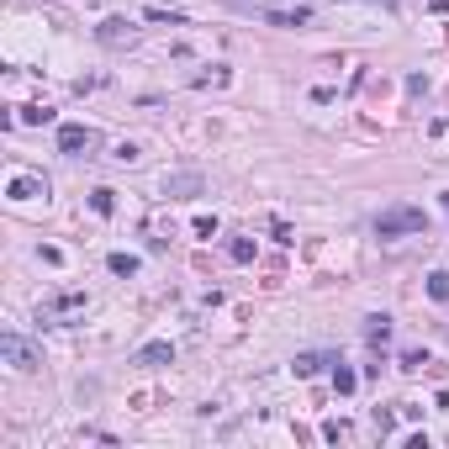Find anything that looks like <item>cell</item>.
<instances>
[{
    "mask_svg": "<svg viewBox=\"0 0 449 449\" xmlns=\"http://www.w3.org/2000/svg\"><path fill=\"white\" fill-rule=\"evenodd\" d=\"M80 307H85V291H59V296L43 301V318L53 322V318H69V312H80Z\"/></svg>",
    "mask_w": 449,
    "mask_h": 449,
    "instance_id": "cell-7",
    "label": "cell"
},
{
    "mask_svg": "<svg viewBox=\"0 0 449 449\" xmlns=\"http://www.w3.org/2000/svg\"><path fill=\"white\" fill-rule=\"evenodd\" d=\"M365 338H370V343H386V338H391V318H370Z\"/></svg>",
    "mask_w": 449,
    "mask_h": 449,
    "instance_id": "cell-19",
    "label": "cell"
},
{
    "mask_svg": "<svg viewBox=\"0 0 449 449\" xmlns=\"http://www.w3.org/2000/svg\"><path fill=\"white\" fill-rule=\"evenodd\" d=\"M0 359L11 370H37L43 365V349L32 338H22V333H0Z\"/></svg>",
    "mask_w": 449,
    "mask_h": 449,
    "instance_id": "cell-2",
    "label": "cell"
},
{
    "mask_svg": "<svg viewBox=\"0 0 449 449\" xmlns=\"http://www.w3.org/2000/svg\"><path fill=\"white\" fill-rule=\"evenodd\" d=\"M143 16H148V22H169V27H185V16L164 11V6H148V11H143Z\"/></svg>",
    "mask_w": 449,
    "mask_h": 449,
    "instance_id": "cell-20",
    "label": "cell"
},
{
    "mask_svg": "<svg viewBox=\"0 0 449 449\" xmlns=\"http://www.w3.org/2000/svg\"><path fill=\"white\" fill-rule=\"evenodd\" d=\"M227 259H233V264H248V259H254V238H233V243H227Z\"/></svg>",
    "mask_w": 449,
    "mask_h": 449,
    "instance_id": "cell-14",
    "label": "cell"
},
{
    "mask_svg": "<svg viewBox=\"0 0 449 449\" xmlns=\"http://www.w3.org/2000/svg\"><path fill=\"white\" fill-rule=\"evenodd\" d=\"M444 212H449V190H444Z\"/></svg>",
    "mask_w": 449,
    "mask_h": 449,
    "instance_id": "cell-23",
    "label": "cell"
},
{
    "mask_svg": "<svg viewBox=\"0 0 449 449\" xmlns=\"http://www.w3.org/2000/svg\"><path fill=\"white\" fill-rule=\"evenodd\" d=\"M132 365H148V370H159V365H175V343H143L138 355H132Z\"/></svg>",
    "mask_w": 449,
    "mask_h": 449,
    "instance_id": "cell-8",
    "label": "cell"
},
{
    "mask_svg": "<svg viewBox=\"0 0 449 449\" xmlns=\"http://www.w3.org/2000/svg\"><path fill=\"white\" fill-rule=\"evenodd\" d=\"M95 37H101L106 48H132V43H138V27H127L122 16H111V22L95 27Z\"/></svg>",
    "mask_w": 449,
    "mask_h": 449,
    "instance_id": "cell-5",
    "label": "cell"
},
{
    "mask_svg": "<svg viewBox=\"0 0 449 449\" xmlns=\"http://www.w3.org/2000/svg\"><path fill=\"white\" fill-rule=\"evenodd\" d=\"M322 365H328V359H322V355H296V365H291V370H296V376H301V380H307V376H318Z\"/></svg>",
    "mask_w": 449,
    "mask_h": 449,
    "instance_id": "cell-15",
    "label": "cell"
},
{
    "mask_svg": "<svg viewBox=\"0 0 449 449\" xmlns=\"http://www.w3.org/2000/svg\"><path fill=\"white\" fill-rule=\"evenodd\" d=\"M16 122H27V127H48L53 111H48V106H16Z\"/></svg>",
    "mask_w": 449,
    "mask_h": 449,
    "instance_id": "cell-11",
    "label": "cell"
},
{
    "mask_svg": "<svg viewBox=\"0 0 449 449\" xmlns=\"http://www.w3.org/2000/svg\"><path fill=\"white\" fill-rule=\"evenodd\" d=\"M90 212L95 217H111V212H117V190H106V185L90 190Z\"/></svg>",
    "mask_w": 449,
    "mask_h": 449,
    "instance_id": "cell-10",
    "label": "cell"
},
{
    "mask_svg": "<svg viewBox=\"0 0 449 449\" xmlns=\"http://www.w3.org/2000/svg\"><path fill=\"white\" fill-rule=\"evenodd\" d=\"M386 6H391V0H386Z\"/></svg>",
    "mask_w": 449,
    "mask_h": 449,
    "instance_id": "cell-24",
    "label": "cell"
},
{
    "mask_svg": "<svg viewBox=\"0 0 449 449\" xmlns=\"http://www.w3.org/2000/svg\"><path fill=\"white\" fill-rule=\"evenodd\" d=\"M428 365H434V359H428L423 349H407V355H402V370H407V376H418V370H428Z\"/></svg>",
    "mask_w": 449,
    "mask_h": 449,
    "instance_id": "cell-18",
    "label": "cell"
},
{
    "mask_svg": "<svg viewBox=\"0 0 449 449\" xmlns=\"http://www.w3.org/2000/svg\"><path fill=\"white\" fill-rule=\"evenodd\" d=\"M106 264H111V275H127V280H132V275L143 270V259H138V254H111Z\"/></svg>",
    "mask_w": 449,
    "mask_h": 449,
    "instance_id": "cell-12",
    "label": "cell"
},
{
    "mask_svg": "<svg viewBox=\"0 0 449 449\" xmlns=\"http://www.w3.org/2000/svg\"><path fill=\"white\" fill-rule=\"evenodd\" d=\"M428 296H434V301H449V270H434V275H428Z\"/></svg>",
    "mask_w": 449,
    "mask_h": 449,
    "instance_id": "cell-17",
    "label": "cell"
},
{
    "mask_svg": "<svg viewBox=\"0 0 449 449\" xmlns=\"http://www.w3.org/2000/svg\"><path fill=\"white\" fill-rule=\"evenodd\" d=\"M376 233L380 238H407V233H428V217L423 206H386L376 217Z\"/></svg>",
    "mask_w": 449,
    "mask_h": 449,
    "instance_id": "cell-1",
    "label": "cell"
},
{
    "mask_svg": "<svg viewBox=\"0 0 449 449\" xmlns=\"http://www.w3.org/2000/svg\"><path fill=\"white\" fill-rule=\"evenodd\" d=\"M95 143H101V138H95V132H90V127H74V122H69V127H59V148H64V154H69V159H80V154H90Z\"/></svg>",
    "mask_w": 449,
    "mask_h": 449,
    "instance_id": "cell-4",
    "label": "cell"
},
{
    "mask_svg": "<svg viewBox=\"0 0 449 449\" xmlns=\"http://www.w3.org/2000/svg\"><path fill=\"white\" fill-rule=\"evenodd\" d=\"M264 22H270V27H307V22H312V6H291V11L270 6V11H264Z\"/></svg>",
    "mask_w": 449,
    "mask_h": 449,
    "instance_id": "cell-9",
    "label": "cell"
},
{
    "mask_svg": "<svg viewBox=\"0 0 449 449\" xmlns=\"http://www.w3.org/2000/svg\"><path fill=\"white\" fill-rule=\"evenodd\" d=\"M206 180L196 175V169H180V175H164V196L169 201H190V196H201Z\"/></svg>",
    "mask_w": 449,
    "mask_h": 449,
    "instance_id": "cell-3",
    "label": "cell"
},
{
    "mask_svg": "<svg viewBox=\"0 0 449 449\" xmlns=\"http://www.w3.org/2000/svg\"><path fill=\"white\" fill-rule=\"evenodd\" d=\"M138 159H143L138 143H122V148H117V164H138Z\"/></svg>",
    "mask_w": 449,
    "mask_h": 449,
    "instance_id": "cell-21",
    "label": "cell"
},
{
    "mask_svg": "<svg viewBox=\"0 0 449 449\" xmlns=\"http://www.w3.org/2000/svg\"><path fill=\"white\" fill-rule=\"evenodd\" d=\"M6 196H11V201H37V196H48V180L43 175H11Z\"/></svg>",
    "mask_w": 449,
    "mask_h": 449,
    "instance_id": "cell-6",
    "label": "cell"
},
{
    "mask_svg": "<svg viewBox=\"0 0 449 449\" xmlns=\"http://www.w3.org/2000/svg\"><path fill=\"white\" fill-rule=\"evenodd\" d=\"M227 11H243V16H259V22H264L270 0H227Z\"/></svg>",
    "mask_w": 449,
    "mask_h": 449,
    "instance_id": "cell-16",
    "label": "cell"
},
{
    "mask_svg": "<svg viewBox=\"0 0 449 449\" xmlns=\"http://www.w3.org/2000/svg\"><path fill=\"white\" fill-rule=\"evenodd\" d=\"M434 132H449V117H439V122H434Z\"/></svg>",
    "mask_w": 449,
    "mask_h": 449,
    "instance_id": "cell-22",
    "label": "cell"
},
{
    "mask_svg": "<svg viewBox=\"0 0 449 449\" xmlns=\"http://www.w3.org/2000/svg\"><path fill=\"white\" fill-rule=\"evenodd\" d=\"M355 386H359V376H355V370H349V365H333V391H338V397H349Z\"/></svg>",
    "mask_w": 449,
    "mask_h": 449,
    "instance_id": "cell-13",
    "label": "cell"
}]
</instances>
